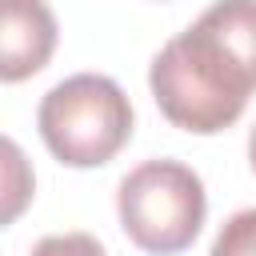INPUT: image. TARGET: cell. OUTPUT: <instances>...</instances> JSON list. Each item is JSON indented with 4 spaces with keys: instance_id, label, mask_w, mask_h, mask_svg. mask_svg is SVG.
Returning a JSON list of instances; mask_svg holds the SVG:
<instances>
[{
    "instance_id": "cell-4",
    "label": "cell",
    "mask_w": 256,
    "mask_h": 256,
    "mask_svg": "<svg viewBox=\"0 0 256 256\" xmlns=\"http://www.w3.org/2000/svg\"><path fill=\"white\" fill-rule=\"evenodd\" d=\"M0 76L8 84L36 76L56 48V16L44 0H0Z\"/></svg>"
},
{
    "instance_id": "cell-2",
    "label": "cell",
    "mask_w": 256,
    "mask_h": 256,
    "mask_svg": "<svg viewBox=\"0 0 256 256\" xmlns=\"http://www.w3.org/2000/svg\"><path fill=\"white\" fill-rule=\"evenodd\" d=\"M36 128L60 164L96 168L132 140V104L112 76L76 72L48 88L36 108Z\"/></svg>"
},
{
    "instance_id": "cell-6",
    "label": "cell",
    "mask_w": 256,
    "mask_h": 256,
    "mask_svg": "<svg viewBox=\"0 0 256 256\" xmlns=\"http://www.w3.org/2000/svg\"><path fill=\"white\" fill-rule=\"evenodd\" d=\"M32 256H108L104 244L88 232H64V236H44Z\"/></svg>"
},
{
    "instance_id": "cell-3",
    "label": "cell",
    "mask_w": 256,
    "mask_h": 256,
    "mask_svg": "<svg viewBox=\"0 0 256 256\" xmlns=\"http://www.w3.org/2000/svg\"><path fill=\"white\" fill-rule=\"evenodd\" d=\"M116 212L124 236L152 252L176 256L192 248L208 216V196L200 176L180 160H144L116 188Z\"/></svg>"
},
{
    "instance_id": "cell-1",
    "label": "cell",
    "mask_w": 256,
    "mask_h": 256,
    "mask_svg": "<svg viewBox=\"0 0 256 256\" xmlns=\"http://www.w3.org/2000/svg\"><path fill=\"white\" fill-rule=\"evenodd\" d=\"M148 88L168 124L212 136L240 120L256 92V0H216L172 36L152 68Z\"/></svg>"
},
{
    "instance_id": "cell-7",
    "label": "cell",
    "mask_w": 256,
    "mask_h": 256,
    "mask_svg": "<svg viewBox=\"0 0 256 256\" xmlns=\"http://www.w3.org/2000/svg\"><path fill=\"white\" fill-rule=\"evenodd\" d=\"M248 160H252V172H256V128H252V136H248Z\"/></svg>"
},
{
    "instance_id": "cell-5",
    "label": "cell",
    "mask_w": 256,
    "mask_h": 256,
    "mask_svg": "<svg viewBox=\"0 0 256 256\" xmlns=\"http://www.w3.org/2000/svg\"><path fill=\"white\" fill-rule=\"evenodd\" d=\"M208 256H256V208H240L224 220Z\"/></svg>"
}]
</instances>
